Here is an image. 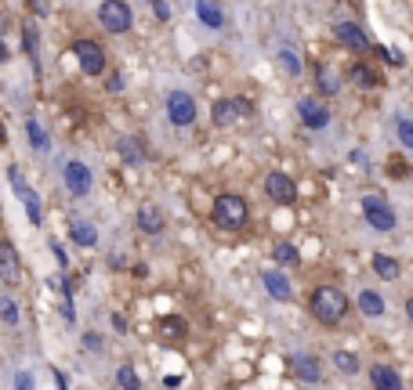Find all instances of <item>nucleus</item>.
Instances as JSON below:
<instances>
[{"instance_id":"obj_3","label":"nucleus","mask_w":413,"mask_h":390,"mask_svg":"<svg viewBox=\"0 0 413 390\" xmlns=\"http://www.w3.org/2000/svg\"><path fill=\"white\" fill-rule=\"evenodd\" d=\"M359 206H362V217H367V224L374 228V232L388 235V232H395V228H399V217H395V210L388 206L385 195L367 192V195L359 199Z\"/></svg>"},{"instance_id":"obj_30","label":"nucleus","mask_w":413,"mask_h":390,"mask_svg":"<svg viewBox=\"0 0 413 390\" xmlns=\"http://www.w3.org/2000/svg\"><path fill=\"white\" fill-rule=\"evenodd\" d=\"M395 138H399L403 149L413 152V120H399V123H395Z\"/></svg>"},{"instance_id":"obj_11","label":"nucleus","mask_w":413,"mask_h":390,"mask_svg":"<svg viewBox=\"0 0 413 390\" xmlns=\"http://www.w3.org/2000/svg\"><path fill=\"white\" fill-rule=\"evenodd\" d=\"M62 177H66V188L69 195H76V199H84V195L91 192V167L80 159H69L66 170H62Z\"/></svg>"},{"instance_id":"obj_12","label":"nucleus","mask_w":413,"mask_h":390,"mask_svg":"<svg viewBox=\"0 0 413 390\" xmlns=\"http://www.w3.org/2000/svg\"><path fill=\"white\" fill-rule=\"evenodd\" d=\"M261 286H265L268 297L279 300V304H290V300H294V286H290V279H287L279 268H268V271L261 275Z\"/></svg>"},{"instance_id":"obj_38","label":"nucleus","mask_w":413,"mask_h":390,"mask_svg":"<svg viewBox=\"0 0 413 390\" xmlns=\"http://www.w3.org/2000/svg\"><path fill=\"white\" fill-rule=\"evenodd\" d=\"M51 253H55V260H58V268L69 264V257H66V250H62V242H55V239H51Z\"/></svg>"},{"instance_id":"obj_23","label":"nucleus","mask_w":413,"mask_h":390,"mask_svg":"<svg viewBox=\"0 0 413 390\" xmlns=\"http://www.w3.org/2000/svg\"><path fill=\"white\" fill-rule=\"evenodd\" d=\"M272 264L276 268H297L301 264V250L294 242H276L272 246Z\"/></svg>"},{"instance_id":"obj_37","label":"nucleus","mask_w":413,"mask_h":390,"mask_svg":"<svg viewBox=\"0 0 413 390\" xmlns=\"http://www.w3.org/2000/svg\"><path fill=\"white\" fill-rule=\"evenodd\" d=\"M152 15H156L160 22H167L170 15H174V8H170V4H164V0H156V4H152Z\"/></svg>"},{"instance_id":"obj_21","label":"nucleus","mask_w":413,"mask_h":390,"mask_svg":"<svg viewBox=\"0 0 413 390\" xmlns=\"http://www.w3.org/2000/svg\"><path fill=\"white\" fill-rule=\"evenodd\" d=\"M116 149H120V156H123L127 167H138V162H146V149H141V138L123 134V138L116 141Z\"/></svg>"},{"instance_id":"obj_7","label":"nucleus","mask_w":413,"mask_h":390,"mask_svg":"<svg viewBox=\"0 0 413 390\" xmlns=\"http://www.w3.org/2000/svg\"><path fill=\"white\" fill-rule=\"evenodd\" d=\"M261 188H265V195L276 206H294L297 203V181H294L290 174H283V170H268Z\"/></svg>"},{"instance_id":"obj_28","label":"nucleus","mask_w":413,"mask_h":390,"mask_svg":"<svg viewBox=\"0 0 413 390\" xmlns=\"http://www.w3.org/2000/svg\"><path fill=\"white\" fill-rule=\"evenodd\" d=\"M26 134H29V145H33L37 152L47 149V134H44V127H40L37 120H26Z\"/></svg>"},{"instance_id":"obj_34","label":"nucleus","mask_w":413,"mask_h":390,"mask_svg":"<svg viewBox=\"0 0 413 390\" xmlns=\"http://www.w3.org/2000/svg\"><path fill=\"white\" fill-rule=\"evenodd\" d=\"M8 177H11V188H15V195H19V199H22V195H26V188H29V185L22 181V174H19V167H11V170H8Z\"/></svg>"},{"instance_id":"obj_39","label":"nucleus","mask_w":413,"mask_h":390,"mask_svg":"<svg viewBox=\"0 0 413 390\" xmlns=\"http://www.w3.org/2000/svg\"><path fill=\"white\" fill-rule=\"evenodd\" d=\"M105 91H113V94H120V91H123V73H113V76H109V84H105Z\"/></svg>"},{"instance_id":"obj_16","label":"nucleus","mask_w":413,"mask_h":390,"mask_svg":"<svg viewBox=\"0 0 413 390\" xmlns=\"http://www.w3.org/2000/svg\"><path fill=\"white\" fill-rule=\"evenodd\" d=\"M370 268H374V275H377L380 282H395V279L403 275V264H399L392 253H385V250L370 253Z\"/></svg>"},{"instance_id":"obj_31","label":"nucleus","mask_w":413,"mask_h":390,"mask_svg":"<svg viewBox=\"0 0 413 390\" xmlns=\"http://www.w3.org/2000/svg\"><path fill=\"white\" fill-rule=\"evenodd\" d=\"M279 65H283L290 76H301V58H297L294 51H279Z\"/></svg>"},{"instance_id":"obj_19","label":"nucleus","mask_w":413,"mask_h":390,"mask_svg":"<svg viewBox=\"0 0 413 390\" xmlns=\"http://www.w3.org/2000/svg\"><path fill=\"white\" fill-rule=\"evenodd\" d=\"M196 19L206 29H225V8L211 4V0H200V4H196Z\"/></svg>"},{"instance_id":"obj_40","label":"nucleus","mask_w":413,"mask_h":390,"mask_svg":"<svg viewBox=\"0 0 413 390\" xmlns=\"http://www.w3.org/2000/svg\"><path fill=\"white\" fill-rule=\"evenodd\" d=\"M62 318H66V325L76 322V311H73V300H69V297H66V304H62Z\"/></svg>"},{"instance_id":"obj_26","label":"nucleus","mask_w":413,"mask_h":390,"mask_svg":"<svg viewBox=\"0 0 413 390\" xmlns=\"http://www.w3.org/2000/svg\"><path fill=\"white\" fill-rule=\"evenodd\" d=\"M116 383H120V390H141L138 369H134V365H120V369H116Z\"/></svg>"},{"instance_id":"obj_22","label":"nucleus","mask_w":413,"mask_h":390,"mask_svg":"<svg viewBox=\"0 0 413 390\" xmlns=\"http://www.w3.org/2000/svg\"><path fill=\"white\" fill-rule=\"evenodd\" d=\"M330 365L337 369L341 376H359V372H362L359 354H352V351H333V354H330Z\"/></svg>"},{"instance_id":"obj_24","label":"nucleus","mask_w":413,"mask_h":390,"mask_svg":"<svg viewBox=\"0 0 413 390\" xmlns=\"http://www.w3.org/2000/svg\"><path fill=\"white\" fill-rule=\"evenodd\" d=\"M69 235H73L76 246H84V250L98 246V232H94L91 221H73V224H69Z\"/></svg>"},{"instance_id":"obj_25","label":"nucleus","mask_w":413,"mask_h":390,"mask_svg":"<svg viewBox=\"0 0 413 390\" xmlns=\"http://www.w3.org/2000/svg\"><path fill=\"white\" fill-rule=\"evenodd\" d=\"M315 84H319V94H330V98L341 94V76L333 73V69H326V65L315 69Z\"/></svg>"},{"instance_id":"obj_2","label":"nucleus","mask_w":413,"mask_h":390,"mask_svg":"<svg viewBox=\"0 0 413 390\" xmlns=\"http://www.w3.org/2000/svg\"><path fill=\"white\" fill-rule=\"evenodd\" d=\"M211 221L221 228V232H243V228L250 224V206H247L243 195H236V192H221V195H214Z\"/></svg>"},{"instance_id":"obj_15","label":"nucleus","mask_w":413,"mask_h":390,"mask_svg":"<svg viewBox=\"0 0 413 390\" xmlns=\"http://www.w3.org/2000/svg\"><path fill=\"white\" fill-rule=\"evenodd\" d=\"M370 387L374 390H406V383H403V376L395 372L392 365H385V362H377V365H370Z\"/></svg>"},{"instance_id":"obj_4","label":"nucleus","mask_w":413,"mask_h":390,"mask_svg":"<svg viewBox=\"0 0 413 390\" xmlns=\"http://www.w3.org/2000/svg\"><path fill=\"white\" fill-rule=\"evenodd\" d=\"M164 109H167V120L174 127H193L200 120V105H196V98L188 94V91H170Z\"/></svg>"},{"instance_id":"obj_44","label":"nucleus","mask_w":413,"mask_h":390,"mask_svg":"<svg viewBox=\"0 0 413 390\" xmlns=\"http://www.w3.org/2000/svg\"><path fill=\"white\" fill-rule=\"evenodd\" d=\"M4 58H8V44H4V40H0V62H4Z\"/></svg>"},{"instance_id":"obj_6","label":"nucleus","mask_w":413,"mask_h":390,"mask_svg":"<svg viewBox=\"0 0 413 390\" xmlns=\"http://www.w3.org/2000/svg\"><path fill=\"white\" fill-rule=\"evenodd\" d=\"M250 116H254V105L247 98H218L214 109H211L214 127H236L240 120H250Z\"/></svg>"},{"instance_id":"obj_8","label":"nucleus","mask_w":413,"mask_h":390,"mask_svg":"<svg viewBox=\"0 0 413 390\" xmlns=\"http://www.w3.org/2000/svg\"><path fill=\"white\" fill-rule=\"evenodd\" d=\"M73 55H76V65H80L84 76H102L105 73V47L98 40H76L73 44Z\"/></svg>"},{"instance_id":"obj_35","label":"nucleus","mask_w":413,"mask_h":390,"mask_svg":"<svg viewBox=\"0 0 413 390\" xmlns=\"http://www.w3.org/2000/svg\"><path fill=\"white\" fill-rule=\"evenodd\" d=\"M160 329H164L167 336H185V325H182L178 318H164V322H160Z\"/></svg>"},{"instance_id":"obj_14","label":"nucleus","mask_w":413,"mask_h":390,"mask_svg":"<svg viewBox=\"0 0 413 390\" xmlns=\"http://www.w3.org/2000/svg\"><path fill=\"white\" fill-rule=\"evenodd\" d=\"M134 224H138L146 235H164L167 217H164V210L156 206V203H141V206H138V214H134Z\"/></svg>"},{"instance_id":"obj_18","label":"nucleus","mask_w":413,"mask_h":390,"mask_svg":"<svg viewBox=\"0 0 413 390\" xmlns=\"http://www.w3.org/2000/svg\"><path fill=\"white\" fill-rule=\"evenodd\" d=\"M0 275H4V282L15 286L22 279V271H19V257H15V246L8 239H0Z\"/></svg>"},{"instance_id":"obj_17","label":"nucleus","mask_w":413,"mask_h":390,"mask_svg":"<svg viewBox=\"0 0 413 390\" xmlns=\"http://www.w3.org/2000/svg\"><path fill=\"white\" fill-rule=\"evenodd\" d=\"M355 304H359V315H367V318H385V311H388V304L377 289H359Z\"/></svg>"},{"instance_id":"obj_32","label":"nucleus","mask_w":413,"mask_h":390,"mask_svg":"<svg viewBox=\"0 0 413 390\" xmlns=\"http://www.w3.org/2000/svg\"><path fill=\"white\" fill-rule=\"evenodd\" d=\"M15 390H37V380H33V372H29V369L15 372Z\"/></svg>"},{"instance_id":"obj_9","label":"nucleus","mask_w":413,"mask_h":390,"mask_svg":"<svg viewBox=\"0 0 413 390\" xmlns=\"http://www.w3.org/2000/svg\"><path fill=\"white\" fill-rule=\"evenodd\" d=\"M333 37H337V44L352 47V51H367V47H370V32H367V26H359L355 19H341V22H333Z\"/></svg>"},{"instance_id":"obj_5","label":"nucleus","mask_w":413,"mask_h":390,"mask_svg":"<svg viewBox=\"0 0 413 390\" xmlns=\"http://www.w3.org/2000/svg\"><path fill=\"white\" fill-rule=\"evenodd\" d=\"M98 22H102V29L105 32H127L134 26V11H131V4H123V0H102L98 4Z\"/></svg>"},{"instance_id":"obj_29","label":"nucleus","mask_w":413,"mask_h":390,"mask_svg":"<svg viewBox=\"0 0 413 390\" xmlns=\"http://www.w3.org/2000/svg\"><path fill=\"white\" fill-rule=\"evenodd\" d=\"M0 322L4 325H19V304L11 297H0Z\"/></svg>"},{"instance_id":"obj_42","label":"nucleus","mask_w":413,"mask_h":390,"mask_svg":"<svg viewBox=\"0 0 413 390\" xmlns=\"http://www.w3.org/2000/svg\"><path fill=\"white\" fill-rule=\"evenodd\" d=\"M55 383H58V390H69V383H66V376H62V372L55 369Z\"/></svg>"},{"instance_id":"obj_36","label":"nucleus","mask_w":413,"mask_h":390,"mask_svg":"<svg viewBox=\"0 0 413 390\" xmlns=\"http://www.w3.org/2000/svg\"><path fill=\"white\" fill-rule=\"evenodd\" d=\"M84 347H87L91 354H102V351H105V344H102L98 333H84Z\"/></svg>"},{"instance_id":"obj_43","label":"nucleus","mask_w":413,"mask_h":390,"mask_svg":"<svg viewBox=\"0 0 413 390\" xmlns=\"http://www.w3.org/2000/svg\"><path fill=\"white\" fill-rule=\"evenodd\" d=\"M406 318H410V325H413V297H406Z\"/></svg>"},{"instance_id":"obj_33","label":"nucleus","mask_w":413,"mask_h":390,"mask_svg":"<svg viewBox=\"0 0 413 390\" xmlns=\"http://www.w3.org/2000/svg\"><path fill=\"white\" fill-rule=\"evenodd\" d=\"M22 44H26V55L37 62V29H33V26H26V32H22Z\"/></svg>"},{"instance_id":"obj_10","label":"nucleus","mask_w":413,"mask_h":390,"mask_svg":"<svg viewBox=\"0 0 413 390\" xmlns=\"http://www.w3.org/2000/svg\"><path fill=\"white\" fill-rule=\"evenodd\" d=\"M297 120L308 130H326L330 127V109L319 102V98H301L297 102Z\"/></svg>"},{"instance_id":"obj_13","label":"nucleus","mask_w":413,"mask_h":390,"mask_svg":"<svg viewBox=\"0 0 413 390\" xmlns=\"http://www.w3.org/2000/svg\"><path fill=\"white\" fill-rule=\"evenodd\" d=\"M290 369H294V376L301 380V383H323V362L315 354H294L290 358Z\"/></svg>"},{"instance_id":"obj_45","label":"nucleus","mask_w":413,"mask_h":390,"mask_svg":"<svg viewBox=\"0 0 413 390\" xmlns=\"http://www.w3.org/2000/svg\"><path fill=\"white\" fill-rule=\"evenodd\" d=\"M4 138H8V134H4V127H0V145H4Z\"/></svg>"},{"instance_id":"obj_41","label":"nucleus","mask_w":413,"mask_h":390,"mask_svg":"<svg viewBox=\"0 0 413 390\" xmlns=\"http://www.w3.org/2000/svg\"><path fill=\"white\" fill-rule=\"evenodd\" d=\"M113 329H116V333H127V322H123V315H113Z\"/></svg>"},{"instance_id":"obj_27","label":"nucleus","mask_w":413,"mask_h":390,"mask_svg":"<svg viewBox=\"0 0 413 390\" xmlns=\"http://www.w3.org/2000/svg\"><path fill=\"white\" fill-rule=\"evenodd\" d=\"M22 206H26V214H29V221H33V224H40V221H44V214H40V195H37L33 188H26Z\"/></svg>"},{"instance_id":"obj_20","label":"nucleus","mask_w":413,"mask_h":390,"mask_svg":"<svg viewBox=\"0 0 413 390\" xmlns=\"http://www.w3.org/2000/svg\"><path fill=\"white\" fill-rule=\"evenodd\" d=\"M348 84H355L359 91H374V87L380 84V76H377V73L370 69L367 62H355L352 69H348Z\"/></svg>"},{"instance_id":"obj_1","label":"nucleus","mask_w":413,"mask_h":390,"mask_svg":"<svg viewBox=\"0 0 413 390\" xmlns=\"http://www.w3.org/2000/svg\"><path fill=\"white\" fill-rule=\"evenodd\" d=\"M348 311H352V300H348V292L341 286L333 282H323L312 289L308 297V315L323 325V329H337V325L348 318Z\"/></svg>"}]
</instances>
